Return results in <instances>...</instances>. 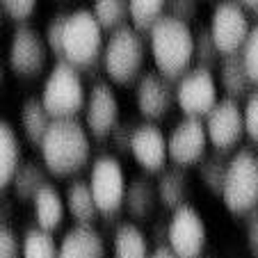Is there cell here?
Returning a JSON list of instances; mask_svg holds the SVG:
<instances>
[{"label": "cell", "mask_w": 258, "mask_h": 258, "mask_svg": "<svg viewBox=\"0 0 258 258\" xmlns=\"http://www.w3.org/2000/svg\"><path fill=\"white\" fill-rule=\"evenodd\" d=\"M85 128L94 140H110L119 123V98L110 83H94L85 103Z\"/></svg>", "instance_id": "obj_14"}, {"label": "cell", "mask_w": 258, "mask_h": 258, "mask_svg": "<svg viewBox=\"0 0 258 258\" xmlns=\"http://www.w3.org/2000/svg\"><path fill=\"white\" fill-rule=\"evenodd\" d=\"M39 153L53 176H73L92 160V135L78 119H53L39 144Z\"/></svg>", "instance_id": "obj_1"}, {"label": "cell", "mask_w": 258, "mask_h": 258, "mask_svg": "<svg viewBox=\"0 0 258 258\" xmlns=\"http://www.w3.org/2000/svg\"><path fill=\"white\" fill-rule=\"evenodd\" d=\"M19 119H21V128H23V135L28 137V142L39 146L41 140H44L46 131L53 123V117L48 114V110L44 107L41 98L32 96L25 98L19 107Z\"/></svg>", "instance_id": "obj_25"}, {"label": "cell", "mask_w": 258, "mask_h": 258, "mask_svg": "<svg viewBox=\"0 0 258 258\" xmlns=\"http://www.w3.org/2000/svg\"><path fill=\"white\" fill-rule=\"evenodd\" d=\"M167 14L190 23L197 16V0H167Z\"/></svg>", "instance_id": "obj_37"}, {"label": "cell", "mask_w": 258, "mask_h": 258, "mask_svg": "<svg viewBox=\"0 0 258 258\" xmlns=\"http://www.w3.org/2000/svg\"><path fill=\"white\" fill-rule=\"evenodd\" d=\"M92 14L96 16L98 25L103 32H114V30L131 25V10H128V0H94Z\"/></svg>", "instance_id": "obj_27"}, {"label": "cell", "mask_w": 258, "mask_h": 258, "mask_svg": "<svg viewBox=\"0 0 258 258\" xmlns=\"http://www.w3.org/2000/svg\"><path fill=\"white\" fill-rule=\"evenodd\" d=\"M219 197L233 215H249L258 208V156L251 149H238L229 156L226 180Z\"/></svg>", "instance_id": "obj_6"}, {"label": "cell", "mask_w": 258, "mask_h": 258, "mask_svg": "<svg viewBox=\"0 0 258 258\" xmlns=\"http://www.w3.org/2000/svg\"><path fill=\"white\" fill-rule=\"evenodd\" d=\"M0 258H21V238L5 222H0Z\"/></svg>", "instance_id": "obj_36"}, {"label": "cell", "mask_w": 258, "mask_h": 258, "mask_svg": "<svg viewBox=\"0 0 258 258\" xmlns=\"http://www.w3.org/2000/svg\"><path fill=\"white\" fill-rule=\"evenodd\" d=\"M3 14H7L16 23H25L37 10V0H0Z\"/></svg>", "instance_id": "obj_35"}, {"label": "cell", "mask_w": 258, "mask_h": 258, "mask_svg": "<svg viewBox=\"0 0 258 258\" xmlns=\"http://www.w3.org/2000/svg\"><path fill=\"white\" fill-rule=\"evenodd\" d=\"M253 25L249 23V14L240 3L235 0H222L217 3L210 14V37H213L215 46L219 48L222 55H233L240 53L247 41L249 32Z\"/></svg>", "instance_id": "obj_10"}, {"label": "cell", "mask_w": 258, "mask_h": 258, "mask_svg": "<svg viewBox=\"0 0 258 258\" xmlns=\"http://www.w3.org/2000/svg\"><path fill=\"white\" fill-rule=\"evenodd\" d=\"M174 94L183 117L206 119V114L219 101V83L210 69L192 67L185 76L176 80Z\"/></svg>", "instance_id": "obj_8"}, {"label": "cell", "mask_w": 258, "mask_h": 258, "mask_svg": "<svg viewBox=\"0 0 258 258\" xmlns=\"http://www.w3.org/2000/svg\"><path fill=\"white\" fill-rule=\"evenodd\" d=\"M57 258H105V240L94 224H76L59 240Z\"/></svg>", "instance_id": "obj_17"}, {"label": "cell", "mask_w": 258, "mask_h": 258, "mask_svg": "<svg viewBox=\"0 0 258 258\" xmlns=\"http://www.w3.org/2000/svg\"><path fill=\"white\" fill-rule=\"evenodd\" d=\"M240 55H242L244 69H247L253 87H258V23L251 28V32H249V37H247V41H244Z\"/></svg>", "instance_id": "obj_32"}, {"label": "cell", "mask_w": 258, "mask_h": 258, "mask_svg": "<svg viewBox=\"0 0 258 258\" xmlns=\"http://www.w3.org/2000/svg\"><path fill=\"white\" fill-rule=\"evenodd\" d=\"M208 133H206L204 119L183 117L167 137V153L169 160L178 167L199 165L208 151Z\"/></svg>", "instance_id": "obj_13"}, {"label": "cell", "mask_w": 258, "mask_h": 258, "mask_svg": "<svg viewBox=\"0 0 258 258\" xmlns=\"http://www.w3.org/2000/svg\"><path fill=\"white\" fill-rule=\"evenodd\" d=\"M21 165V142L14 126L0 119V192H5L14 180Z\"/></svg>", "instance_id": "obj_23"}, {"label": "cell", "mask_w": 258, "mask_h": 258, "mask_svg": "<svg viewBox=\"0 0 258 258\" xmlns=\"http://www.w3.org/2000/svg\"><path fill=\"white\" fill-rule=\"evenodd\" d=\"M253 258H258V253H256V256H253Z\"/></svg>", "instance_id": "obj_45"}, {"label": "cell", "mask_w": 258, "mask_h": 258, "mask_svg": "<svg viewBox=\"0 0 258 258\" xmlns=\"http://www.w3.org/2000/svg\"><path fill=\"white\" fill-rule=\"evenodd\" d=\"M39 98L53 119H76L87 103V89L80 69L67 59H57L46 76Z\"/></svg>", "instance_id": "obj_4"}, {"label": "cell", "mask_w": 258, "mask_h": 258, "mask_svg": "<svg viewBox=\"0 0 258 258\" xmlns=\"http://www.w3.org/2000/svg\"><path fill=\"white\" fill-rule=\"evenodd\" d=\"M242 119H244V135L251 142H258V87L244 98Z\"/></svg>", "instance_id": "obj_34"}, {"label": "cell", "mask_w": 258, "mask_h": 258, "mask_svg": "<svg viewBox=\"0 0 258 258\" xmlns=\"http://www.w3.org/2000/svg\"><path fill=\"white\" fill-rule=\"evenodd\" d=\"M244 233H247V247L251 249V253H258V208H253L247 215V224H244Z\"/></svg>", "instance_id": "obj_39"}, {"label": "cell", "mask_w": 258, "mask_h": 258, "mask_svg": "<svg viewBox=\"0 0 258 258\" xmlns=\"http://www.w3.org/2000/svg\"><path fill=\"white\" fill-rule=\"evenodd\" d=\"M158 204V190L156 183L149 180L146 176H137L128 183L126 199H123V208L128 210L133 219H144L156 210Z\"/></svg>", "instance_id": "obj_24"}, {"label": "cell", "mask_w": 258, "mask_h": 258, "mask_svg": "<svg viewBox=\"0 0 258 258\" xmlns=\"http://www.w3.org/2000/svg\"><path fill=\"white\" fill-rule=\"evenodd\" d=\"M0 19H3V7H0Z\"/></svg>", "instance_id": "obj_44"}, {"label": "cell", "mask_w": 258, "mask_h": 258, "mask_svg": "<svg viewBox=\"0 0 258 258\" xmlns=\"http://www.w3.org/2000/svg\"><path fill=\"white\" fill-rule=\"evenodd\" d=\"M176 94L174 83L160 76L158 71H144L137 78L135 85V103L137 112L146 119V121H158L162 119L169 107L174 105Z\"/></svg>", "instance_id": "obj_15"}, {"label": "cell", "mask_w": 258, "mask_h": 258, "mask_svg": "<svg viewBox=\"0 0 258 258\" xmlns=\"http://www.w3.org/2000/svg\"><path fill=\"white\" fill-rule=\"evenodd\" d=\"M222 57H224V55L219 53V48L215 46L208 25L197 28L195 30V67L210 69V71H213L215 67H219Z\"/></svg>", "instance_id": "obj_31"}, {"label": "cell", "mask_w": 258, "mask_h": 258, "mask_svg": "<svg viewBox=\"0 0 258 258\" xmlns=\"http://www.w3.org/2000/svg\"><path fill=\"white\" fill-rule=\"evenodd\" d=\"M57 251L59 244L53 233L39 226L28 229L21 238V258H57Z\"/></svg>", "instance_id": "obj_28"}, {"label": "cell", "mask_w": 258, "mask_h": 258, "mask_svg": "<svg viewBox=\"0 0 258 258\" xmlns=\"http://www.w3.org/2000/svg\"><path fill=\"white\" fill-rule=\"evenodd\" d=\"M206 242H208V229L199 210L190 204L176 208L167 222V247L178 258H201Z\"/></svg>", "instance_id": "obj_9"}, {"label": "cell", "mask_w": 258, "mask_h": 258, "mask_svg": "<svg viewBox=\"0 0 258 258\" xmlns=\"http://www.w3.org/2000/svg\"><path fill=\"white\" fill-rule=\"evenodd\" d=\"M48 44L44 34H39V30H34L28 23L16 25L10 39V48H7V62L19 78L37 76L48 62Z\"/></svg>", "instance_id": "obj_11"}, {"label": "cell", "mask_w": 258, "mask_h": 258, "mask_svg": "<svg viewBox=\"0 0 258 258\" xmlns=\"http://www.w3.org/2000/svg\"><path fill=\"white\" fill-rule=\"evenodd\" d=\"M46 171L48 169L44 167V162H37V160L21 162L19 169H16V174H14V180H12L14 195L23 201H32V197L48 183Z\"/></svg>", "instance_id": "obj_26"}, {"label": "cell", "mask_w": 258, "mask_h": 258, "mask_svg": "<svg viewBox=\"0 0 258 258\" xmlns=\"http://www.w3.org/2000/svg\"><path fill=\"white\" fill-rule=\"evenodd\" d=\"M89 187H92L94 201L98 206V213L110 217L123 208L128 180L121 162L112 153H101L94 158L89 169Z\"/></svg>", "instance_id": "obj_7"}, {"label": "cell", "mask_w": 258, "mask_h": 258, "mask_svg": "<svg viewBox=\"0 0 258 258\" xmlns=\"http://www.w3.org/2000/svg\"><path fill=\"white\" fill-rule=\"evenodd\" d=\"M151 244L146 233L133 222H123L112 235V258H149Z\"/></svg>", "instance_id": "obj_22"}, {"label": "cell", "mask_w": 258, "mask_h": 258, "mask_svg": "<svg viewBox=\"0 0 258 258\" xmlns=\"http://www.w3.org/2000/svg\"><path fill=\"white\" fill-rule=\"evenodd\" d=\"M135 126H137V123H131V121H119L117 123V128H114L112 135H110V140H112V144H114V149H117V151H128Z\"/></svg>", "instance_id": "obj_38"}, {"label": "cell", "mask_w": 258, "mask_h": 258, "mask_svg": "<svg viewBox=\"0 0 258 258\" xmlns=\"http://www.w3.org/2000/svg\"><path fill=\"white\" fill-rule=\"evenodd\" d=\"M32 215L37 226L44 231H57L64 222L67 215V204H64V195H59V190L50 183H46L37 195L32 197Z\"/></svg>", "instance_id": "obj_18"}, {"label": "cell", "mask_w": 258, "mask_h": 258, "mask_svg": "<svg viewBox=\"0 0 258 258\" xmlns=\"http://www.w3.org/2000/svg\"><path fill=\"white\" fill-rule=\"evenodd\" d=\"M3 78H5V71H3V64H0V85H3Z\"/></svg>", "instance_id": "obj_43"}, {"label": "cell", "mask_w": 258, "mask_h": 258, "mask_svg": "<svg viewBox=\"0 0 258 258\" xmlns=\"http://www.w3.org/2000/svg\"><path fill=\"white\" fill-rule=\"evenodd\" d=\"M103 28L98 25L92 10H76L67 14L62 41V59L76 69H89L103 55Z\"/></svg>", "instance_id": "obj_5"}, {"label": "cell", "mask_w": 258, "mask_h": 258, "mask_svg": "<svg viewBox=\"0 0 258 258\" xmlns=\"http://www.w3.org/2000/svg\"><path fill=\"white\" fill-rule=\"evenodd\" d=\"M149 258H178L174 251H171L167 244H158L156 249H151V256Z\"/></svg>", "instance_id": "obj_40"}, {"label": "cell", "mask_w": 258, "mask_h": 258, "mask_svg": "<svg viewBox=\"0 0 258 258\" xmlns=\"http://www.w3.org/2000/svg\"><path fill=\"white\" fill-rule=\"evenodd\" d=\"M158 190V204H162L165 208H169L174 213L176 208L187 204V197H190V178H187V169L185 167H169V169H162L158 176L156 183Z\"/></svg>", "instance_id": "obj_20"}, {"label": "cell", "mask_w": 258, "mask_h": 258, "mask_svg": "<svg viewBox=\"0 0 258 258\" xmlns=\"http://www.w3.org/2000/svg\"><path fill=\"white\" fill-rule=\"evenodd\" d=\"M64 25H67V14H55L48 21L44 32V39L48 44V50L53 55H57V59H62V41H64Z\"/></svg>", "instance_id": "obj_33"}, {"label": "cell", "mask_w": 258, "mask_h": 258, "mask_svg": "<svg viewBox=\"0 0 258 258\" xmlns=\"http://www.w3.org/2000/svg\"><path fill=\"white\" fill-rule=\"evenodd\" d=\"M149 48L156 71L176 83L195 64V30L185 21L165 14L149 30Z\"/></svg>", "instance_id": "obj_2"}, {"label": "cell", "mask_w": 258, "mask_h": 258, "mask_svg": "<svg viewBox=\"0 0 258 258\" xmlns=\"http://www.w3.org/2000/svg\"><path fill=\"white\" fill-rule=\"evenodd\" d=\"M208 142L215 151L229 156L240 140L244 137V119H242V105L235 98H219L217 105L206 114L204 119Z\"/></svg>", "instance_id": "obj_12"}, {"label": "cell", "mask_w": 258, "mask_h": 258, "mask_svg": "<svg viewBox=\"0 0 258 258\" xmlns=\"http://www.w3.org/2000/svg\"><path fill=\"white\" fill-rule=\"evenodd\" d=\"M64 204H67V213L76 219V224H94V219L101 215L96 201H94L89 180L83 178L69 183L67 192H64Z\"/></svg>", "instance_id": "obj_21"}, {"label": "cell", "mask_w": 258, "mask_h": 258, "mask_svg": "<svg viewBox=\"0 0 258 258\" xmlns=\"http://www.w3.org/2000/svg\"><path fill=\"white\" fill-rule=\"evenodd\" d=\"M226 169H229V156L226 153H206L204 160L199 162V176L204 180V185L208 187L213 195H222V187H224L226 180Z\"/></svg>", "instance_id": "obj_30"}, {"label": "cell", "mask_w": 258, "mask_h": 258, "mask_svg": "<svg viewBox=\"0 0 258 258\" xmlns=\"http://www.w3.org/2000/svg\"><path fill=\"white\" fill-rule=\"evenodd\" d=\"M146 59V41L142 32L133 25H123V28L110 32L105 39L101 55V64L105 76L117 85H131L137 83L142 69H144Z\"/></svg>", "instance_id": "obj_3"}, {"label": "cell", "mask_w": 258, "mask_h": 258, "mask_svg": "<svg viewBox=\"0 0 258 258\" xmlns=\"http://www.w3.org/2000/svg\"><path fill=\"white\" fill-rule=\"evenodd\" d=\"M217 83L219 87L224 89L226 98H247L253 92V83L249 78L247 69H244L242 55L233 53V55H224L222 62L217 67Z\"/></svg>", "instance_id": "obj_19"}, {"label": "cell", "mask_w": 258, "mask_h": 258, "mask_svg": "<svg viewBox=\"0 0 258 258\" xmlns=\"http://www.w3.org/2000/svg\"><path fill=\"white\" fill-rule=\"evenodd\" d=\"M131 25L140 32H149L167 14V0H128Z\"/></svg>", "instance_id": "obj_29"}, {"label": "cell", "mask_w": 258, "mask_h": 258, "mask_svg": "<svg viewBox=\"0 0 258 258\" xmlns=\"http://www.w3.org/2000/svg\"><path fill=\"white\" fill-rule=\"evenodd\" d=\"M249 10H251V14H253V16H256V19H258V0H256V3H253L251 7H249Z\"/></svg>", "instance_id": "obj_42"}, {"label": "cell", "mask_w": 258, "mask_h": 258, "mask_svg": "<svg viewBox=\"0 0 258 258\" xmlns=\"http://www.w3.org/2000/svg\"><path fill=\"white\" fill-rule=\"evenodd\" d=\"M135 162L146 174H160L165 169L169 153H167V135L153 121L137 123L128 146Z\"/></svg>", "instance_id": "obj_16"}, {"label": "cell", "mask_w": 258, "mask_h": 258, "mask_svg": "<svg viewBox=\"0 0 258 258\" xmlns=\"http://www.w3.org/2000/svg\"><path fill=\"white\" fill-rule=\"evenodd\" d=\"M235 3H240L242 7H251L253 3H256V0H235Z\"/></svg>", "instance_id": "obj_41"}]
</instances>
